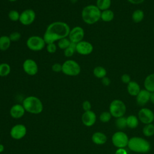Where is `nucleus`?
<instances>
[{
  "label": "nucleus",
  "instance_id": "obj_1",
  "mask_svg": "<svg viewBox=\"0 0 154 154\" xmlns=\"http://www.w3.org/2000/svg\"><path fill=\"white\" fill-rule=\"evenodd\" d=\"M70 31L69 25L65 22H53L47 26L43 38L46 44L55 43L63 38L68 37Z\"/></svg>",
  "mask_w": 154,
  "mask_h": 154
},
{
  "label": "nucleus",
  "instance_id": "obj_2",
  "mask_svg": "<svg viewBox=\"0 0 154 154\" xmlns=\"http://www.w3.org/2000/svg\"><path fill=\"white\" fill-rule=\"evenodd\" d=\"M101 11L96 5L90 4L84 7L81 11L83 22L87 25H93L100 19Z\"/></svg>",
  "mask_w": 154,
  "mask_h": 154
},
{
  "label": "nucleus",
  "instance_id": "obj_3",
  "mask_svg": "<svg viewBox=\"0 0 154 154\" xmlns=\"http://www.w3.org/2000/svg\"><path fill=\"white\" fill-rule=\"evenodd\" d=\"M22 105L26 112L33 114H38L43 109L42 102L39 98L34 96H29L25 97Z\"/></svg>",
  "mask_w": 154,
  "mask_h": 154
},
{
  "label": "nucleus",
  "instance_id": "obj_4",
  "mask_svg": "<svg viewBox=\"0 0 154 154\" xmlns=\"http://www.w3.org/2000/svg\"><path fill=\"white\" fill-rule=\"evenodd\" d=\"M129 149L137 153H147L150 149V144L146 140L138 137H134L129 140Z\"/></svg>",
  "mask_w": 154,
  "mask_h": 154
},
{
  "label": "nucleus",
  "instance_id": "obj_5",
  "mask_svg": "<svg viewBox=\"0 0 154 154\" xmlns=\"http://www.w3.org/2000/svg\"><path fill=\"white\" fill-rule=\"evenodd\" d=\"M79 64L73 60H67L62 64L61 72L66 76H76L81 73Z\"/></svg>",
  "mask_w": 154,
  "mask_h": 154
},
{
  "label": "nucleus",
  "instance_id": "obj_6",
  "mask_svg": "<svg viewBox=\"0 0 154 154\" xmlns=\"http://www.w3.org/2000/svg\"><path fill=\"white\" fill-rule=\"evenodd\" d=\"M109 111L112 117L119 118L125 115L126 111V106L122 100L114 99L110 103Z\"/></svg>",
  "mask_w": 154,
  "mask_h": 154
},
{
  "label": "nucleus",
  "instance_id": "obj_7",
  "mask_svg": "<svg viewBox=\"0 0 154 154\" xmlns=\"http://www.w3.org/2000/svg\"><path fill=\"white\" fill-rule=\"evenodd\" d=\"M26 45L29 50L34 52L43 50L46 45L43 38L39 35H32L28 37Z\"/></svg>",
  "mask_w": 154,
  "mask_h": 154
},
{
  "label": "nucleus",
  "instance_id": "obj_8",
  "mask_svg": "<svg viewBox=\"0 0 154 154\" xmlns=\"http://www.w3.org/2000/svg\"><path fill=\"white\" fill-rule=\"evenodd\" d=\"M129 140L128 135L122 131L115 132L112 137V144L118 148H124L128 146Z\"/></svg>",
  "mask_w": 154,
  "mask_h": 154
},
{
  "label": "nucleus",
  "instance_id": "obj_9",
  "mask_svg": "<svg viewBox=\"0 0 154 154\" xmlns=\"http://www.w3.org/2000/svg\"><path fill=\"white\" fill-rule=\"evenodd\" d=\"M36 18V13L32 9L28 8L23 10L20 13L19 22L20 23L25 26L31 25Z\"/></svg>",
  "mask_w": 154,
  "mask_h": 154
},
{
  "label": "nucleus",
  "instance_id": "obj_10",
  "mask_svg": "<svg viewBox=\"0 0 154 154\" xmlns=\"http://www.w3.org/2000/svg\"><path fill=\"white\" fill-rule=\"evenodd\" d=\"M85 35V31L83 28L80 26H76L70 29L68 38L72 43H78L82 41Z\"/></svg>",
  "mask_w": 154,
  "mask_h": 154
},
{
  "label": "nucleus",
  "instance_id": "obj_11",
  "mask_svg": "<svg viewBox=\"0 0 154 154\" xmlns=\"http://www.w3.org/2000/svg\"><path fill=\"white\" fill-rule=\"evenodd\" d=\"M22 68L24 72L29 76L35 75L38 71L37 63L31 58H27L23 62Z\"/></svg>",
  "mask_w": 154,
  "mask_h": 154
},
{
  "label": "nucleus",
  "instance_id": "obj_12",
  "mask_svg": "<svg viewBox=\"0 0 154 154\" xmlns=\"http://www.w3.org/2000/svg\"><path fill=\"white\" fill-rule=\"evenodd\" d=\"M94 48L93 45L86 40H82L76 44V52L81 55H88L92 53Z\"/></svg>",
  "mask_w": 154,
  "mask_h": 154
},
{
  "label": "nucleus",
  "instance_id": "obj_13",
  "mask_svg": "<svg viewBox=\"0 0 154 154\" xmlns=\"http://www.w3.org/2000/svg\"><path fill=\"white\" fill-rule=\"evenodd\" d=\"M138 116L140 122L145 125L152 123L154 121V113L149 108H141L139 111Z\"/></svg>",
  "mask_w": 154,
  "mask_h": 154
},
{
  "label": "nucleus",
  "instance_id": "obj_14",
  "mask_svg": "<svg viewBox=\"0 0 154 154\" xmlns=\"http://www.w3.org/2000/svg\"><path fill=\"white\" fill-rule=\"evenodd\" d=\"M26 128L24 125L17 124L11 128L10 134L13 139L20 140L26 135Z\"/></svg>",
  "mask_w": 154,
  "mask_h": 154
},
{
  "label": "nucleus",
  "instance_id": "obj_15",
  "mask_svg": "<svg viewBox=\"0 0 154 154\" xmlns=\"http://www.w3.org/2000/svg\"><path fill=\"white\" fill-rule=\"evenodd\" d=\"M82 123L87 126L90 127L94 125L96 121V114L91 110L84 111V112L82 115L81 117Z\"/></svg>",
  "mask_w": 154,
  "mask_h": 154
},
{
  "label": "nucleus",
  "instance_id": "obj_16",
  "mask_svg": "<svg viewBox=\"0 0 154 154\" xmlns=\"http://www.w3.org/2000/svg\"><path fill=\"white\" fill-rule=\"evenodd\" d=\"M25 109L21 104L16 103L13 105L10 109V114L14 119H19L23 117L25 112Z\"/></svg>",
  "mask_w": 154,
  "mask_h": 154
},
{
  "label": "nucleus",
  "instance_id": "obj_17",
  "mask_svg": "<svg viewBox=\"0 0 154 154\" xmlns=\"http://www.w3.org/2000/svg\"><path fill=\"white\" fill-rule=\"evenodd\" d=\"M150 93L146 89L141 90L136 96V101L139 106H144L150 100Z\"/></svg>",
  "mask_w": 154,
  "mask_h": 154
},
{
  "label": "nucleus",
  "instance_id": "obj_18",
  "mask_svg": "<svg viewBox=\"0 0 154 154\" xmlns=\"http://www.w3.org/2000/svg\"><path fill=\"white\" fill-rule=\"evenodd\" d=\"M141 90L140 85L136 81H131L127 84V91L131 96H137Z\"/></svg>",
  "mask_w": 154,
  "mask_h": 154
},
{
  "label": "nucleus",
  "instance_id": "obj_19",
  "mask_svg": "<svg viewBox=\"0 0 154 154\" xmlns=\"http://www.w3.org/2000/svg\"><path fill=\"white\" fill-rule=\"evenodd\" d=\"M91 140L96 144L102 145L106 142L107 137L105 134L100 132H96L92 135Z\"/></svg>",
  "mask_w": 154,
  "mask_h": 154
},
{
  "label": "nucleus",
  "instance_id": "obj_20",
  "mask_svg": "<svg viewBox=\"0 0 154 154\" xmlns=\"http://www.w3.org/2000/svg\"><path fill=\"white\" fill-rule=\"evenodd\" d=\"M144 88L150 93L154 92V73L148 75L144 81Z\"/></svg>",
  "mask_w": 154,
  "mask_h": 154
},
{
  "label": "nucleus",
  "instance_id": "obj_21",
  "mask_svg": "<svg viewBox=\"0 0 154 154\" xmlns=\"http://www.w3.org/2000/svg\"><path fill=\"white\" fill-rule=\"evenodd\" d=\"M11 42L9 36L3 35L0 37V51H5L10 47Z\"/></svg>",
  "mask_w": 154,
  "mask_h": 154
},
{
  "label": "nucleus",
  "instance_id": "obj_22",
  "mask_svg": "<svg viewBox=\"0 0 154 154\" xmlns=\"http://www.w3.org/2000/svg\"><path fill=\"white\" fill-rule=\"evenodd\" d=\"M114 18V13L112 10L108 9L101 11L100 19L105 22H109Z\"/></svg>",
  "mask_w": 154,
  "mask_h": 154
},
{
  "label": "nucleus",
  "instance_id": "obj_23",
  "mask_svg": "<svg viewBox=\"0 0 154 154\" xmlns=\"http://www.w3.org/2000/svg\"><path fill=\"white\" fill-rule=\"evenodd\" d=\"M132 20L135 23L141 22L144 18V13L141 9H137L132 13Z\"/></svg>",
  "mask_w": 154,
  "mask_h": 154
},
{
  "label": "nucleus",
  "instance_id": "obj_24",
  "mask_svg": "<svg viewBox=\"0 0 154 154\" xmlns=\"http://www.w3.org/2000/svg\"><path fill=\"white\" fill-rule=\"evenodd\" d=\"M94 76L99 79H102L106 76L107 71L105 67L101 66H96L93 70Z\"/></svg>",
  "mask_w": 154,
  "mask_h": 154
},
{
  "label": "nucleus",
  "instance_id": "obj_25",
  "mask_svg": "<svg viewBox=\"0 0 154 154\" xmlns=\"http://www.w3.org/2000/svg\"><path fill=\"white\" fill-rule=\"evenodd\" d=\"M96 5L101 11L109 9L111 5V0H96Z\"/></svg>",
  "mask_w": 154,
  "mask_h": 154
},
{
  "label": "nucleus",
  "instance_id": "obj_26",
  "mask_svg": "<svg viewBox=\"0 0 154 154\" xmlns=\"http://www.w3.org/2000/svg\"><path fill=\"white\" fill-rule=\"evenodd\" d=\"M138 122H139L138 118L134 115H130L128 117H126L127 126L129 128H136L138 125Z\"/></svg>",
  "mask_w": 154,
  "mask_h": 154
},
{
  "label": "nucleus",
  "instance_id": "obj_27",
  "mask_svg": "<svg viewBox=\"0 0 154 154\" xmlns=\"http://www.w3.org/2000/svg\"><path fill=\"white\" fill-rule=\"evenodd\" d=\"M11 72V66L7 63H0V77L7 76Z\"/></svg>",
  "mask_w": 154,
  "mask_h": 154
},
{
  "label": "nucleus",
  "instance_id": "obj_28",
  "mask_svg": "<svg viewBox=\"0 0 154 154\" xmlns=\"http://www.w3.org/2000/svg\"><path fill=\"white\" fill-rule=\"evenodd\" d=\"M143 133L146 137H151L154 135V125L152 123L146 125L143 129Z\"/></svg>",
  "mask_w": 154,
  "mask_h": 154
},
{
  "label": "nucleus",
  "instance_id": "obj_29",
  "mask_svg": "<svg viewBox=\"0 0 154 154\" xmlns=\"http://www.w3.org/2000/svg\"><path fill=\"white\" fill-rule=\"evenodd\" d=\"M71 43L70 40L68 37L63 38L57 42V47L61 49L64 50L68 48Z\"/></svg>",
  "mask_w": 154,
  "mask_h": 154
},
{
  "label": "nucleus",
  "instance_id": "obj_30",
  "mask_svg": "<svg viewBox=\"0 0 154 154\" xmlns=\"http://www.w3.org/2000/svg\"><path fill=\"white\" fill-rule=\"evenodd\" d=\"M76 52V44L72 43L70 46L64 50V55L65 57L69 58L72 57Z\"/></svg>",
  "mask_w": 154,
  "mask_h": 154
},
{
  "label": "nucleus",
  "instance_id": "obj_31",
  "mask_svg": "<svg viewBox=\"0 0 154 154\" xmlns=\"http://www.w3.org/2000/svg\"><path fill=\"white\" fill-rule=\"evenodd\" d=\"M116 125L119 129H125L126 127H127L126 118L123 116L117 118L116 120Z\"/></svg>",
  "mask_w": 154,
  "mask_h": 154
},
{
  "label": "nucleus",
  "instance_id": "obj_32",
  "mask_svg": "<svg viewBox=\"0 0 154 154\" xmlns=\"http://www.w3.org/2000/svg\"><path fill=\"white\" fill-rule=\"evenodd\" d=\"M8 17L12 22H17L19 20L20 13L16 10H11L8 12Z\"/></svg>",
  "mask_w": 154,
  "mask_h": 154
},
{
  "label": "nucleus",
  "instance_id": "obj_33",
  "mask_svg": "<svg viewBox=\"0 0 154 154\" xmlns=\"http://www.w3.org/2000/svg\"><path fill=\"white\" fill-rule=\"evenodd\" d=\"M111 117L112 116L109 112L104 111L100 114L99 116V119L103 123H107L111 120Z\"/></svg>",
  "mask_w": 154,
  "mask_h": 154
},
{
  "label": "nucleus",
  "instance_id": "obj_34",
  "mask_svg": "<svg viewBox=\"0 0 154 154\" xmlns=\"http://www.w3.org/2000/svg\"><path fill=\"white\" fill-rule=\"evenodd\" d=\"M8 36L11 42H16L20 39L21 34L18 31H13Z\"/></svg>",
  "mask_w": 154,
  "mask_h": 154
},
{
  "label": "nucleus",
  "instance_id": "obj_35",
  "mask_svg": "<svg viewBox=\"0 0 154 154\" xmlns=\"http://www.w3.org/2000/svg\"><path fill=\"white\" fill-rule=\"evenodd\" d=\"M57 45L55 44V43H51L49 44H46V51L49 54H54L57 51Z\"/></svg>",
  "mask_w": 154,
  "mask_h": 154
},
{
  "label": "nucleus",
  "instance_id": "obj_36",
  "mask_svg": "<svg viewBox=\"0 0 154 154\" xmlns=\"http://www.w3.org/2000/svg\"><path fill=\"white\" fill-rule=\"evenodd\" d=\"M51 69L54 72H60L62 70V64H60L59 63H55L52 65Z\"/></svg>",
  "mask_w": 154,
  "mask_h": 154
},
{
  "label": "nucleus",
  "instance_id": "obj_37",
  "mask_svg": "<svg viewBox=\"0 0 154 154\" xmlns=\"http://www.w3.org/2000/svg\"><path fill=\"white\" fill-rule=\"evenodd\" d=\"M121 81L123 83L128 84L131 81V78L129 75L127 74V73H124L121 76Z\"/></svg>",
  "mask_w": 154,
  "mask_h": 154
},
{
  "label": "nucleus",
  "instance_id": "obj_38",
  "mask_svg": "<svg viewBox=\"0 0 154 154\" xmlns=\"http://www.w3.org/2000/svg\"><path fill=\"white\" fill-rule=\"evenodd\" d=\"M82 109L85 111H90L91 110V103L88 101V100H85L83 102L82 105Z\"/></svg>",
  "mask_w": 154,
  "mask_h": 154
},
{
  "label": "nucleus",
  "instance_id": "obj_39",
  "mask_svg": "<svg viewBox=\"0 0 154 154\" xmlns=\"http://www.w3.org/2000/svg\"><path fill=\"white\" fill-rule=\"evenodd\" d=\"M101 81H102V84H103V85H105V86H108V85H109V84H111V80H110V79H109L108 77H107L106 76H105L104 78H102V79H101Z\"/></svg>",
  "mask_w": 154,
  "mask_h": 154
},
{
  "label": "nucleus",
  "instance_id": "obj_40",
  "mask_svg": "<svg viewBox=\"0 0 154 154\" xmlns=\"http://www.w3.org/2000/svg\"><path fill=\"white\" fill-rule=\"evenodd\" d=\"M130 4L134 5H139L144 2L145 0H127Z\"/></svg>",
  "mask_w": 154,
  "mask_h": 154
},
{
  "label": "nucleus",
  "instance_id": "obj_41",
  "mask_svg": "<svg viewBox=\"0 0 154 154\" xmlns=\"http://www.w3.org/2000/svg\"><path fill=\"white\" fill-rule=\"evenodd\" d=\"M116 154H127V152L123 148H119L116 152Z\"/></svg>",
  "mask_w": 154,
  "mask_h": 154
},
{
  "label": "nucleus",
  "instance_id": "obj_42",
  "mask_svg": "<svg viewBox=\"0 0 154 154\" xmlns=\"http://www.w3.org/2000/svg\"><path fill=\"white\" fill-rule=\"evenodd\" d=\"M153 104H154V92L150 93V100Z\"/></svg>",
  "mask_w": 154,
  "mask_h": 154
},
{
  "label": "nucleus",
  "instance_id": "obj_43",
  "mask_svg": "<svg viewBox=\"0 0 154 154\" xmlns=\"http://www.w3.org/2000/svg\"><path fill=\"white\" fill-rule=\"evenodd\" d=\"M4 150V146L0 143V153L2 152Z\"/></svg>",
  "mask_w": 154,
  "mask_h": 154
},
{
  "label": "nucleus",
  "instance_id": "obj_44",
  "mask_svg": "<svg viewBox=\"0 0 154 154\" xmlns=\"http://www.w3.org/2000/svg\"><path fill=\"white\" fill-rule=\"evenodd\" d=\"M8 1H10V2H16V1H18V0H8Z\"/></svg>",
  "mask_w": 154,
  "mask_h": 154
},
{
  "label": "nucleus",
  "instance_id": "obj_45",
  "mask_svg": "<svg viewBox=\"0 0 154 154\" xmlns=\"http://www.w3.org/2000/svg\"><path fill=\"white\" fill-rule=\"evenodd\" d=\"M153 34H154V28H153Z\"/></svg>",
  "mask_w": 154,
  "mask_h": 154
},
{
  "label": "nucleus",
  "instance_id": "obj_46",
  "mask_svg": "<svg viewBox=\"0 0 154 154\" xmlns=\"http://www.w3.org/2000/svg\"><path fill=\"white\" fill-rule=\"evenodd\" d=\"M0 143H1V138H0Z\"/></svg>",
  "mask_w": 154,
  "mask_h": 154
}]
</instances>
